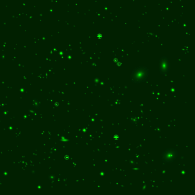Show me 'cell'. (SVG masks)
I'll return each instance as SVG.
<instances>
[{
	"label": "cell",
	"mask_w": 195,
	"mask_h": 195,
	"mask_svg": "<svg viewBox=\"0 0 195 195\" xmlns=\"http://www.w3.org/2000/svg\"><path fill=\"white\" fill-rule=\"evenodd\" d=\"M149 70L147 67L141 66L136 67L132 72L131 79L135 84H141L145 82L147 79Z\"/></svg>",
	"instance_id": "obj_1"
},
{
	"label": "cell",
	"mask_w": 195,
	"mask_h": 195,
	"mask_svg": "<svg viewBox=\"0 0 195 195\" xmlns=\"http://www.w3.org/2000/svg\"><path fill=\"white\" fill-rule=\"evenodd\" d=\"M159 68L160 73L163 75H167L169 73L170 62L167 57H162L160 59L159 61Z\"/></svg>",
	"instance_id": "obj_2"
},
{
	"label": "cell",
	"mask_w": 195,
	"mask_h": 195,
	"mask_svg": "<svg viewBox=\"0 0 195 195\" xmlns=\"http://www.w3.org/2000/svg\"><path fill=\"white\" fill-rule=\"evenodd\" d=\"M119 136H117V135H115V136H114V138L115 140H118L119 139Z\"/></svg>",
	"instance_id": "obj_3"
}]
</instances>
